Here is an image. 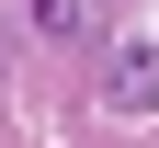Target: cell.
I'll use <instances>...</instances> for the list:
<instances>
[{"label":"cell","instance_id":"6da1fadb","mask_svg":"<svg viewBox=\"0 0 159 148\" xmlns=\"http://www.w3.org/2000/svg\"><path fill=\"white\" fill-rule=\"evenodd\" d=\"M102 114L114 125H148L159 114V34H125V46L102 57Z\"/></svg>","mask_w":159,"mask_h":148},{"label":"cell","instance_id":"7a4b0ae2","mask_svg":"<svg viewBox=\"0 0 159 148\" xmlns=\"http://www.w3.org/2000/svg\"><path fill=\"white\" fill-rule=\"evenodd\" d=\"M23 34L34 46H91V0H23Z\"/></svg>","mask_w":159,"mask_h":148}]
</instances>
